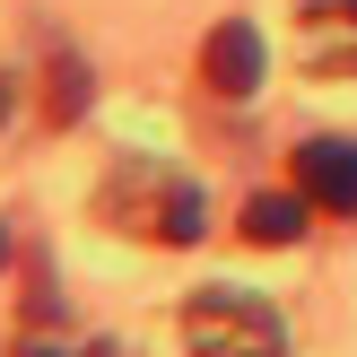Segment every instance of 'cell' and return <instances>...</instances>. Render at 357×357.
I'll return each mask as SVG.
<instances>
[{
  "instance_id": "cell-1",
  "label": "cell",
  "mask_w": 357,
  "mask_h": 357,
  "mask_svg": "<svg viewBox=\"0 0 357 357\" xmlns=\"http://www.w3.org/2000/svg\"><path fill=\"white\" fill-rule=\"evenodd\" d=\"M105 227H122V236H157V244H201L209 236V201L192 174L157 166V157H131V166H114V183L96 192Z\"/></svg>"
},
{
  "instance_id": "cell-2",
  "label": "cell",
  "mask_w": 357,
  "mask_h": 357,
  "mask_svg": "<svg viewBox=\"0 0 357 357\" xmlns=\"http://www.w3.org/2000/svg\"><path fill=\"white\" fill-rule=\"evenodd\" d=\"M183 349L192 357H288V331L253 288H192L183 296Z\"/></svg>"
},
{
  "instance_id": "cell-3",
  "label": "cell",
  "mask_w": 357,
  "mask_h": 357,
  "mask_svg": "<svg viewBox=\"0 0 357 357\" xmlns=\"http://www.w3.org/2000/svg\"><path fill=\"white\" fill-rule=\"evenodd\" d=\"M296 192L331 218H357V139H305L296 149Z\"/></svg>"
},
{
  "instance_id": "cell-4",
  "label": "cell",
  "mask_w": 357,
  "mask_h": 357,
  "mask_svg": "<svg viewBox=\"0 0 357 357\" xmlns=\"http://www.w3.org/2000/svg\"><path fill=\"white\" fill-rule=\"evenodd\" d=\"M201 79H209V96H227V105H244V96L261 87V35L244 26V17L209 26V44H201Z\"/></svg>"
},
{
  "instance_id": "cell-5",
  "label": "cell",
  "mask_w": 357,
  "mask_h": 357,
  "mask_svg": "<svg viewBox=\"0 0 357 357\" xmlns=\"http://www.w3.org/2000/svg\"><path fill=\"white\" fill-rule=\"evenodd\" d=\"M305 192H253V201H244V236L253 244H296L305 236Z\"/></svg>"
},
{
  "instance_id": "cell-6",
  "label": "cell",
  "mask_w": 357,
  "mask_h": 357,
  "mask_svg": "<svg viewBox=\"0 0 357 357\" xmlns=\"http://www.w3.org/2000/svg\"><path fill=\"white\" fill-rule=\"evenodd\" d=\"M44 114L52 122H79L87 114V61H79V52H52V96H44Z\"/></svg>"
},
{
  "instance_id": "cell-7",
  "label": "cell",
  "mask_w": 357,
  "mask_h": 357,
  "mask_svg": "<svg viewBox=\"0 0 357 357\" xmlns=\"http://www.w3.org/2000/svg\"><path fill=\"white\" fill-rule=\"evenodd\" d=\"M305 9V26H349L357 35V0H296Z\"/></svg>"
},
{
  "instance_id": "cell-8",
  "label": "cell",
  "mask_w": 357,
  "mask_h": 357,
  "mask_svg": "<svg viewBox=\"0 0 357 357\" xmlns=\"http://www.w3.org/2000/svg\"><path fill=\"white\" fill-rule=\"evenodd\" d=\"M17 357H114L105 340H87V349H52V340H17Z\"/></svg>"
},
{
  "instance_id": "cell-9",
  "label": "cell",
  "mask_w": 357,
  "mask_h": 357,
  "mask_svg": "<svg viewBox=\"0 0 357 357\" xmlns=\"http://www.w3.org/2000/svg\"><path fill=\"white\" fill-rule=\"evenodd\" d=\"M0 122H9V79H0Z\"/></svg>"
},
{
  "instance_id": "cell-10",
  "label": "cell",
  "mask_w": 357,
  "mask_h": 357,
  "mask_svg": "<svg viewBox=\"0 0 357 357\" xmlns=\"http://www.w3.org/2000/svg\"><path fill=\"white\" fill-rule=\"evenodd\" d=\"M0 261H9V227H0Z\"/></svg>"
}]
</instances>
